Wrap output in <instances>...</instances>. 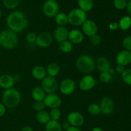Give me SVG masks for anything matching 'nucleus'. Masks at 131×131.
<instances>
[{
    "mask_svg": "<svg viewBox=\"0 0 131 131\" xmlns=\"http://www.w3.org/2000/svg\"><path fill=\"white\" fill-rule=\"evenodd\" d=\"M28 20L22 11L12 12L6 18V24L10 30L15 33H20L28 26Z\"/></svg>",
    "mask_w": 131,
    "mask_h": 131,
    "instance_id": "f257e3e1",
    "label": "nucleus"
},
{
    "mask_svg": "<svg viewBox=\"0 0 131 131\" xmlns=\"http://www.w3.org/2000/svg\"><path fill=\"white\" fill-rule=\"evenodd\" d=\"M19 43V38L16 33L10 30L4 29L0 32V46L8 50L15 49Z\"/></svg>",
    "mask_w": 131,
    "mask_h": 131,
    "instance_id": "f03ea898",
    "label": "nucleus"
},
{
    "mask_svg": "<svg viewBox=\"0 0 131 131\" xmlns=\"http://www.w3.org/2000/svg\"><path fill=\"white\" fill-rule=\"evenodd\" d=\"M21 95L18 90L14 88L5 90L3 93L2 103L6 107L14 108L20 104Z\"/></svg>",
    "mask_w": 131,
    "mask_h": 131,
    "instance_id": "7ed1b4c3",
    "label": "nucleus"
},
{
    "mask_svg": "<svg viewBox=\"0 0 131 131\" xmlns=\"http://www.w3.org/2000/svg\"><path fill=\"white\" fill-rule=\"evenodd\" d=\"M76 67L81 72L88 74L95 69V60L90 55L82 54L75 61Z\"/></svg>",
    "mask_w": 131,
    "mask_h": 131,
    "instance_id": "20e7f679",
    "label": "nucleus"
},
{
    "mask_svg": "<svg viewBox=\"0 0 131 131\" xmlns=\"http://www.w3.org/2000/svg\"><path fill=\"white\" fill-rule=\"evenodd\" d=\"M69 24L74 26H81L87 20V14L84 11L78 8L72 9L68 14Z\"/></svg>",
    "mask_w": 131,
    "mask_h": 131,
    "instance_id": "39448f33",
    "label": "nucleus"
},
{
    "mask_svg": "<svg viewBox=\"0 0 131 131\" xmlns=\"http://www.w3.org/2000/svg\"><path fill=\"white\" fill-rule=\"evenodd\" d=\"M41 87L46 93H55L58 87V83L56 78L47 75L41 82Z\"/></svg>",
    "mask_w": 131,
    "mask_h": 131,
    "instance_id": "423d86ee",
    "label": "nucleus"
},
{
    "mask_svg": "<svg viewBox=\"0 0 131 131\" xmlns=\"http://www.w3.org/2000/svg\"><path fill=\"white\" fill-rule=\"evenodd\" d=\"M60 6L56 1H46L42 6L43 14L47 17H54L59 13Z\"/></svg>",
    "mask_w": 131,
    "mask_h": 131,
    "instance_id": "0eeeda50",
    "label": "nucleus"
},
{
    "mask_svg": "<svg viewBox=\"0 0 131 131\" xmlns=\"http://www.w3.org/2000/svg\"><path fill=\"white\" fill-rule=\"evenodd\" d=\"M76 85L75 81L70 78H67L61 81L59 86V89L61 94L64 95H70L75 90Z\"/></svg>",
    "mask_w": 131,
    "mask_h": 131,
    "instance_id": "6e6552de",
    "label": "nucleus"
},
{
    "mask_svg": "<svg viewBox=\"0 0 131 131\" xmlns=\"http://www.w3.org/2000/svg\"><path fill=\"white\" fill-rule=\"evenodd\" d=\"M101 113L104 115H110L114 112L115 103L112 99L110 97H104L101 99L99 103Z\"/></svg>",
    "mask_w": 131,
    "mask_h": 131,
    "instance_id": "1a4fd4ad",
    "label": "nucleus"
},
{
    "mask_svg": "<svg viewBox=\"0 0 131 131\" xmlns=\"http://www.w3.org/2000/svg\"><path fill=\"white\" fill-rule=\"evenodd\" d=\"M53 37L49 32L44 31L37 35L35 44L40 48H47L52 43Z\"/></svg>",
    "mask_w": 131,
    "mask_h": 131,
    "instance_id": "9d476101",
    "label": "nucleus"
},
{
    "mask_svg": "<svg viewBox=\"0 0 131 131\" xmlns=\"http://www.w3.org/2000/svg\"><path fill=\"white\" fill-rule=\"evenodd\" d=\"M97 82L92 75L87 74L83 76L79 82V87L81 90L83 92H88L93 89Z\"/></svg>",
    "mask_w": 131,
    "mask_h": 131,
    "instance_id": "9b49d317",
    "label": "nucleus"
},
{
    "mask_svg": "<svg viewBox=\"0 0 131 131\" xmlns=\"http://www.w3.org/2000/svg\"><path fill=\"white\" fill-rule=\"evenodd\" d=\"M43 101L46 105V107H49L51 110L54 108H60L62 103L61 97L55 93L46 94Z\"/></svg>",
    "mask_w": 131,
    "mask_h": 131,
    "instance_id": "f8f14e48",
    "label": "nucleus"
},
{
    "mask_svg": "<svg viewBox=\"0 0 131 131\" xmlns=\"http://www.w3.org/2000/svg\"><path fill=\"white\" fill-rule=\"evenodd\" d=\"M67 121L69 122L70 126L79 127L84 124V117L78 111H72L68 114Z\"/></svg>",
    "mask_w": 131,
    "mask_h": 131,
    "instance_id": "ddd939ff",
    "label": "nucleus"
},
{
    "mask_svg": "<svg viewBox=\"0 0 131 131\" xmlns=\"http://www.w3.org/2000/svg\"><path fill=\"white\" fill-rule=\"evenodd\" d=\"M81 31L84 35L90 37L97 34L98 27L95 22L91 19H87L81 25Z\"/></svg>",
    "mask_w": 131,
    "mask_h": 131,
    "instance_id": "4468645a",
    "label": "nucleus"
},
{
    "mask_svg": "<svg viewBox=\"0 0 131 131\" xmlns=\"http://www.w3.org/2000/svg\"><path fill=\"white\" fill-rule=\"evenodd\" d=\"M69 32V31L65 26H58L54 30L52 35L53 39H54L59 43L67 40Z\"/></svg>",
    "mask_w": 131,
    "mask_h": 131,
    "instance_id": "2eb2a0df",
    "label": "nucleus"
},
{
    "mask_svg": "<svg viewBox=\"0 0 131 131\" xmlns=\"http://www.w3.org/2000/svg\"><path fill=\"white\" fill-rule=\"evenodd\" d=\"M116 61L118 65L127 66L131 63V51L127 50H122L117 54L116 56Z\"/></svg>",
    "mask_w": 131,
    "mask_h": 131,
    "instance_id": "dca6fc26",
    "label": "nucleus"
},
{
    "mask_svg": "<svg viewBox=\"0 0 131 131\" xmlns=\"http://www.w3.org/2000/svg\"><path fill=\"white\" fill-rule=\"evenodd\" d=\"M68 39L72 44H79L84 40V35L79 29H72L69 32Z\"/></svg>",
    "mask_w": 131,
    "mask_h": 131,
    "instance_id": "f3484780",
    "label": "nucleus"
},
{
    "mask_svg": "<svg viewBox=\"0 0 131 131\" xmlns=\"http://www.w3.org/2000/svg\"><path fill=\"white\" fill-rule=\"evenodd\" d=\"M15 79L12 75L8 74H3L0 76V87L5 90L14 88Z\"/></svg>",
    "mask_w": 131,
    "mask_h": 131,
    "instance_id": "a211bd4d",
    "label": "nucleus"
},
{
    "mask_svg": "<svg viewBox=\"0 0 131 131\" xmlns=\"http://www.w3.org/2000/svg\"><path fill=\"white\" fill-rule=\"evenodd\" d=\"M96 68L100 72H107L111 67L110 61L104 56H100L95 61Z\"/></svg>",
    "mask_w": 131,
    "mask_h": 131,
    "instance_id": "6ab92c4d",
    "label": "nucleus"
},
{
    "mask_svg": "<svg viewBox=\"0 0 131 131\" xmlns=\"http://www.w3.org/2000/svg\"><path fill=\"white\" fill-rule=\"evenodd\" d=\"M31 75L37 80H43L47 75L46 69L42 65H37L32 69Z\"/></svg>",
    "mask_w": 131,
    "mask_h": 131,
    "instance_id": "aec40b11",
    "label": "nucleus"
},
{
    "mask_svg": "<svg viewBox=\"0 0 131 131\" xmlns=\"http://www.w3.org/2000/svg\"><path fill=\"white\" fill-rule=\"evenodd\" d=\"M31 97L34 101H43L46 95L41 86H35L31 90Z\"/></svg>",
    "mask_w": 131,
    "mask_h": 131,
    "instance_id": "412c9836",
    "label": "nucleus"
},
{
    "mask_svg": "<svg viewBox=\"0 0 131 131\" xmlns=\"http://www.w3.org/2000/svg\"><path fill=\"white\" fill-rule=\"evenodd\" d=\"M46 69L47 75L54 78H56V76L60 74L61 70L60 66L56 63H51L47 65Z\"/></svg>",
    "mask_w": 131,
    "mask_h": 131,
    "instance_id": "4be33fe9",
    "label": "nucleus"
},
{
    "mask_svg": "<svg viewBox=\"0 0 131 131\" xmlns=\"http://www.w3.org/2000/svg\"><path fill=\"white\" fill-rule=\"evenodd\" d=\"M78 4L79 8L86 13L91 11L94 5L93 0H78Z\"/></svg>",
    "mask_w": 131,
    "mask_h": 131,
    "instance_id": "5701e85b",
    "label": "nucleus"
},
{
    "mask_svg": "<svg viewBox=\"0 0 131 131\" xmlns=\"http://www.w3.org/2000/svg\"><path fill=\"white\" fill-rule=\"evenodd\" d=\"M55 23L58 26H65L69 24V18L67 14L63 12H59L54 17Z\"/></svg>",
    "mask_w": 131,
    "mask_h": 131,
    "instance_id": "b1692460",
    "label": "nucleus"
},
{
    "mask_svg": "<svg viewBox=\"0 0 131 131\" xmlns=\"http://www.w3.org/2000/svg\"><path fill=\"white\" fill-rule=\"evenodd\" d=\"M36 120L40 124L46 125L47 122L51 120L49 113L45 110L37 112L36 114Z\"/></svg>",
    "mask_w": 131,
    "mask_h": 131,
    "instance_id": "393cba45",
    "label": "nucleus"
},
{
    "mask_svg": "<svg viewBox=\"0 0 131 131\" xmlns=\"http://www.w3.org/2000/svg\"><path fill=\"white\" fill-rule=\"evenodd\" d=\"M46 131H62L61 124L58 121L55 120H50L49 122L46 124Z\"/></svg>",
    "mask_w": 131,
    "mask_h": 131,
    "instance_id": "a878e982",
    "label": "nucleus"
},
{
    "mask_svg": "<svg viewBox=\"0 0 131 131\" xmlns=\"http://www.w3.org/2000/svg\"><path fill=\"white\" fill-rule=\"evenodd\" d=\"M119 28L122 31L128 30L131 27V17L129 16H124L118 23Z\"/></svg>",
    "mask_w": 131,
    "mask_h": 131,
    "instance_id": "bb28decb",
    "label": "nucleus"
},
{
    "mask_svg": "<svg viewBox=\"0 0 131 131\" xmlns=\"http://www.w3.org/2000/svg\"><path fill=\"white\" fill-rule=\"evenodd\" d=\"M59 49L63 53L68 54L73 51L74 46L69 40H65L59 43Z\"/></svg>",
    "mask_w": 131,
    "mask_h": 131,
    "instance_id": "cd10ccee",
    "label": "nucleus"
},
{
    "mask_svg": "<svg viewBox=\"0 0 131 131\" xmlns=\"http://www.w3.org/2000/svg\"><path fill=\"white\" fill-rule=\"evenodd\" d=\"M87 110H88V113L92 116H97L101 113L99 105L95 103L90 104L88 106Z\"/></svg>",
    "mask_w": 131,
    "mask_h": 131,
    "instance_id": "c85d7f7f",
    "label": "nucleus"
},
{
    "mask_svg": "<svg viewBox=\"0 0 131 131\" xmlns=\"http://www.w3.org/2000/svg\"><path fill=\"white\" fill-rule=\"evenodd\" d=\"M20 3V0H3L4 6L8 9L12 10L17 8Z\"/></svg>",
    "mask_w": 131,
    "mask_h": 131,
    "instance_id": "c756f323",
    "label": "nucleus"
},
{
    "mask_svg": "<svg viewBox=\"0 0 131 131\" xmlns=\"http://www.w3.org/2000/svg\"><path fill=\"white\" fill-rule=\"evenodd\" d=\"M123 81L128 85H131V69H125L122 74Z\"/></svg>",
    "mask_w": 131,
    "mask_h": 131,
    "instance_id": "7c9ffc66",
    "label": "nucleus"
},
{
    "mask_svg": "<svg viewBox=\"0 0 131 131\" xmlns=\"http://www.w3.org/2000/svg\"><path fill=\"white\" fill-rule=\"evenodd\" d=\"M50 115V118L51 120L58 121L61 116V112L60 108L51 109L50 112L49 113Z\"/></svg>",
    "mask_w": 131,
    "mask_h": 131,
    "instance_id": "2f4dec72",
    "label": "nucleus"
},
{
    "mask_svg": "<svg viewBox=\"0 0 131 131\" xmlns=\"http://www.w3.org/2000/svg\"><path fill=\"white\" fill-rule=\"evenodd\" d=\"M112 79V75L110 74L108 72H100L99 80L102 83H108Z\"/></svg>",
    "mask_w": 131,
    "mask_h": 131,
    "instance_id": "473e14b6",
    "label": "nucleus"
},
{
    "mask_svg": "<svg viewBox=\"0 0 131 131\" xmlns=\"http://www.w3.org/2000/svg\"><path fill=\"white\" fill-rule=\"evenodd\" d=\"M113 5L118 10H123L127 7V1L126 0H114Z\"/></svg>",
    "mask_w": 131,
    "mask_h": 131,
    "instance_id": "72a5a7b5",
    "label": "nucleus"
},
{
    "mask_svg": "<svg viewBox=\"0 0 131 131\" xmlns=\"http://www.w3.org/2000/svg\"><path fill=\"white\" fill-rule=\"evenodd\" d=\"M46 107V105L43 101H35L33 104V109L37 112L43 111Z\"/></svg>",
    "mask_w": 131,
    "mask_h": 131,
    "instance_id": "f704fd0d",
    "label": "nucleus"
},
{
    "mask_svg": "<svg viewBox=\"0 0 131 131\" xmlns=\"http://www.w3.org/2000/svg\"><path fill=\"white\" fill-rule=\"evenodd\" d=\"M37 35L34 32H29L26 36V40L29 44H33L35 43L37 40Z\"/></svg>",
    "mask_w": 131,
    "mask_h": 131,
    "instance_id": "c9c22d12",
    "label": "nucleus"
},
{
    "mask_svg": "<svg viewBox=\"0 0 131 131\" xmlns=\"http://www.w3.org/2000/svg\"><path fill=\"white\" fill-rule=\"evenodd\" d=\"M101 41H102V39H101V36L97 33L90 37V42L93 46H97L100 45V43H101Z\"/></svg>",
    "mask_w": 131,
    "mask_h": 131,
    "instance_id": "e433bc0d",
    "label": "nucleus"
},
{
    "mask_svg": "<svg viewBox=\"0 0 131 131\" xmlns=\"http://www.w3.org/2000/svg\"><path fill=\"white\" fill-rule=\"evenodd\" d=\"M122 45L125 50L131 51V35L127 36L124 38Z\"/></svg>",
    "mask_w": 131,
    "mask_h": 131,
    "instance_id": "4c0bfd02",
    "label": "nucleus"
},
{
    "mask_svg": "<svg viewBox=\"0 0 131 131\" xmlns=\"http://www.w3.org/2000/svg\"><path fill=\"white\" fill-rule=\"evenodd\" d=\"M6 107L3 103L0 102V118L3 117L6 113Z\"/></svg>",
    "mask_w": 131,
    "mask_h": 131,
    "instance_id": "58836bf2",
    "label": "nucleus"
},
{
    "mask_svg": "<svg viewBox=\"0 0 131 131\" xmlns=\"http://www.w3.org/2000/svg\"><path fill=\"white\" fill-rule=\"evenodd\" d=\"M109 28H110V29H111V30L116 31V29H118L119 28L118 23H115V22L110 23V25H109Z\"/></svg>",
    "mask_w": 131,
    "mask_h": 131,
    "instance_id": "ea45409f",
    "label": "nucleus"
},
{
    "mask_svg": "<svg viewBox=\"0 0 131 131\" xmlns=\"http://www.w3.org/2000/svg\"><path fill=\"white\" fill-rule=\"evenodd\" d=\"M125 67L123 66V65H117V66H116V72H117L118 73H119V74H122L123 72L125 70Z\"/></svg>",
    "mask_w": 131,
    "mask_h": 131,
    "instance_id": "a19ab883",
    "label": "nucleus"
},
{
    "mask_svg": "<svg viewBox=\"0 0 131 131\" xmlns=\"http://www.w3.org/2000/svg\"><path fill=\"white\" fill-rule=\"evenodd\" d=\"M61 127H62V129H63V130H67L68 129H69V127H70V125L69 124V122H68L67 121L66 122L63 123V124L62 125H61Z\"/></svg>",
    "mask_w": 131,
    "mask_h": 131,
    "instance_id": "79ce46f5",
    "label": "nucleus"
},
{
    "mask_svg": "<svg viewBox=\"0 0 131 131\" xmlns=\"http://www.w3.org/2000/svg\"><path fill=\"white\" fill-rule=\"evenodd\" d=\"M66 131H82L79 129V127H72L70 126L69 129H67Z\"/></svg>",
    "mask_w": 131,
    "mask_h": 131,
    "instance_id": "37998d69",
    "label": "nucleus"
},
{
    "mask_svg": "<svg viewBox=\"0 0 131 131\" xmlns=\"http://www.w3.org/2000/svg\"><path fill=\"white\" fill-rule=\"evenodd\" d=\"M21 131H33V130L30 126H25L21 129Z\"/></svg>",
    "mask_w": 131,
    "mask_h": 131,
    "instance_id": "c03bdc74",
    "label": "nucleus"
},
{
    "mask_svg": "<svg viewBox=\"0 0 131 131\" xmlns=\"http://www.w3.org/2000/svg\"><path fill=\"white\" fill-rule=\"evenodd\" d=\"M127 11L129 12V14L131 15V0L129 1V3H127Z\"/></svg>",
    "mask_w": 131,
    "mask_h": 131,
    "instance_id": "a18cd8bd",
    "label": "nucleus"
},
{
    "mask_svg": "<svg viewBox=\"0 0 131 131\" xmlns=\"http://www.w3.org/2000/svg\"><path fill=\"white\" fill-rule=\"evenodd\" d=\"M91 131H104V130L102 128L99 127H95L93 128Z\"/></svg>",
    "mask_w": 131,
    "mask_h": 131,
    "instance_id": "49530a36",
    "label": "nucleus"
},
{
    "mask_svg": "<svg viewBox=\"0 0 131 131\" xmlns=\"http://www.w3.org/2000/svg\"><path fill=\"white\" fill-rule=\"evenodd\" d=\"M107 72H108L110 73V74H111V75H113V74H114V72H115V70H114V69H113L112 67H111V68H110V70H109Z\"/></svg>",
    "mask_w": 131,
    "mask_h": 131,
    "instance_id": "de8ad7c7",
    "label": "nucleus"
},
{
    "mask_svg": "<svg viewBox=\"0 0 131 131\" xmlns=\"http://www.w3.org/2000/svg\"><path fill=\"white\" fill-rule=\"evenodd\" d=\"M1 15H2V14H1V10H0V19H1Z\"/></svg>",
    "mask_w": 131,
    "mask_h": 131,
    "instance_id": "09e8293b",
    "label": "nucleus"
},
{
    "mask_svg": "<svg viewBox=\"0 0 131 131\" xmlns=\"http://www.w3.org/2000/svg\"><path fill=\"white\" fill-rule=\"evenodd\" d=\"M47 1H56V0H47Z\"/></svg>",
    "mask_w": 131,
    "mask_h": 131,
    "instance_id": "8fccbe9b",
    "label": "nucleus"
},
{
    "mask_svg": "<svg viewBox=\"0 0 131 131\" xmlns=\"http://www.w3.org/2000/svg\"><path fill=\"white\" fill-rule=\"evenodd\" d=\"M126 1H127V0H126ZM129 1H130V0H129Z\"/></svg>",
    "mask_w": 131,
    "mask_h": 131,
    "instance_id": "3c124183",
    "label": "nucleus"
}]
</instances>
